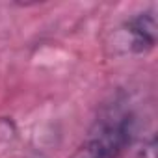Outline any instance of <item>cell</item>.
Wrapping results in <instances>:
<instances>
[{
	"label": "cell",
	"instance_id": "obj_1",
	"mask_svg": "<svg viewBox=\"0 0 158 158\" xmlns=\"http://www.w3.org/2000/svg\"><path fill=\"white\" fill-rule=\"evenodd\" d=\"M138 117L121 99L104 104L69 158H121L134 145Z\"/></svg>",
	"mask_w": 158,
	"mask_h": 158
},
{
	"label": "cell",
	"instance_id": "obj_2",
	"mask_svg": "<svg viewBox=\"0 0 158 158\" xmlns=\"http://www.w3.org/2000/svg\"><path fill=\"white\" fill-rule=\"evenodd\" d=\"M156 11L143 10L128 17L114 34V48L121 54L141 56L156 47Z\"/></svg>",
	"mask_w": 158,
	"mask_h": 158
}]
</instances>
